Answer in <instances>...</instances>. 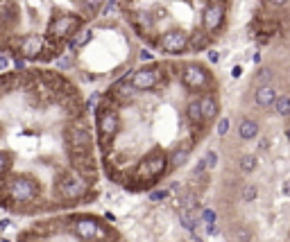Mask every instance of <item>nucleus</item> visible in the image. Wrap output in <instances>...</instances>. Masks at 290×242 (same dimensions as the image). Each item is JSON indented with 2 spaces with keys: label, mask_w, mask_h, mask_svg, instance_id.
Wrapping results in <instances>:
<instances>
[{
  "label": "nucleus",
  "mask_w": 290,
  "mask_h": 242,
  "mask_svg": "<svg viewBox=\"0 0 290 242\" xmlns=\"http://www.w3.org/2000/svg\"><path fill=\"white\" fill-rule=\"evenodd\" d=\"M116 12H118L116 0H109V3H104V7H102V14H104V16H113Z\"/></svg>",
  "instance_id": "nucleus-26"
},
{
  "label": "nucleus",
  "mask_w": 290,
  "mask_h": 242,
  "mask_svg": "<svg viewBox=\"0 0 290 242\" xmlns=\"http://www.w3.org/2000/svg\"><path fill=\"white\" fill-rule=\"evenodd\" d=\"M238 134H240L243 141H252V138L258 136V123H256V120L245 118L243 123H240V127H238Z\"/></svg>",
  "instance_id": "nucleus-17"
},
{
  "label": "nucleus",
  "mask_w": 290,
  "mask_h": 242,
  "mask_svg": "<svg viewBox=\"0 0 290 242\" xmlns=\"http://www.w3.org/2000/svg\"><path fill=\"white\" fill-rule=\"evenodd\" d=\"M285 138H288V141H290V127L285 129Z\"/></svg>",
  "instance_id": "nucleus-43"
},
{
  "label": "nucleus",
  "mask_w": 290,
  "mask_h": 242,
  "mask_svg": "<svg viewBox=\"0 0 290 242\" xmlns=\"http://www.w3.org/2000/svg\"><path fill=\"white\" fill-rule=\"evenodd\" d=\"M240 73H243V68H240V66H234V70H231V75H234V77H240Z\"/></svg>",
  "instance_id": "nucleus-39"
},
{
  "label": "nucleus",
  "mask_w": 290,
  "mask_h": 242,
  "mask_svg": "<svg viewBox=\"0 0 290 242\" xmlns=\"http://www.w3.org/2000/svg\"><path fill=\"white\" fill-rule=\"evenodd\" d=\"M68 138H70V143H72L75 154H89L91 152V134L86 132L84 127H70Z\"/></svg>",
  "instance_id": "nucleus-9"
},
{
  "label": "nucleus",
  "mask_w": 290,
  "mask_h": 242,
  "mask_svg": "<svg viewBox=\"0 0 290 242\" xmlns=\"http://www.w3.org/2000/svg\"><path fill=\"white\" fill-rule=\"evenodd\" d=\"M159 79H161L159 68H154V66L152 68H140L131 75V86H134L136 91H152L159 84Z\"/></svg>",
  "instance_id": "nucleus-5"
},
{
  "label": "nucleus",
  "mask_w": 290,
  "mask_h": 242,
  "mask_svg": "<svg viewBox=\"0 0 290 242\" xmlns=\"http://www.w3.org/2000/svg\"><path fill=\"white\" fill-rule=\"evenodd\" d=\"M199 219H202V222L206 224V226H211V224H215V210L206 208V210H204V213H202V217H199Z\"/></svg>",
  "instance_id": "nucleus-25"
},
{
  "label": "nucleus",
  "mask_w": 290,
  "mask_h": 242,
  "mask_svg": "<svg viewBox=\"0 0 290 242\" xmlns=\"http://www.w3.org/2000/svg\"><path fill=\"white\" fill-rule=\"evenodd\" d=\"M256 197H258V186H256V183H247L245 190H243V199L245 201H254Z\"/></svg>",
  "instance_id": "nucleus-23"
},
{
  "label": "nucleus",
  "mask_w": 290,
  "mask_h": 242,
  "mask_svg": "<svg viewBox=\"0 0 290 242\" xmlns=\"http://www.w3.org/2000/svg\"><path fill=\"white\" fill-rule=\"evenodd\" d=\"M7 195L12 201H32L39 195V183L30 177H14L7 183Z\"/></svg>",
  "instance_id": "nucleus-1"
},
{
  "label": "nucleus",
  "mask_w": 290,
  "mask_h": 242,
  "mask_svg": "<svg viewBox=\"0 0 290 242\" xmlns=\"http://www.w3.org/2000/svg\"><path fill=\"white\" fill-rule=\"evenodd\" d=\"M211 3H213V5H218V0H211Z\"/></svg>",
  "instance_id": "nucleus-44"
},
{
  "label": "nucleus",
  "mask_w": 290,
  "mask_h": 242,
  "mask_svg": "<svg viewBox=\"0 0 290 242\" xmlns=\"http://www.w3.org/2000/svg\"><path fill=\"white\" fill-rule=\"evenodd\" d=\"M43 50V39L41 37H25L18 43V55L25 57V59H36Z\"/></svg>",
  "instance_id": "nucleus-10"
},
{
  "label": "nucleus",
  "mask_w": 290,
  "mask_h": 242,
  "mask_svg": "<svg viewBox=\"0 0 290 242\" xmlns=\"http://www.w3.org/2000/svg\"><path fill=\"white\" fill-rule=\"evenodd\" d=\"M202 100V113H204V123H208V120H213L218 115V100L213 95H202L199 97Z\"/></svg>",
  "instance_id": "nucleus-16"
},
{
  "label": "nucleus",
  "mask_w": 290,
  "mask_h": 242,
  "mask_svg": "<svg viewBox=\"0 0 290 242\" xmlns=\"http://www.w3.org/2000/svg\"><path fill=\"white\" fill-rule=\"evenodd\" d=\"M208 41H211V39L197 30V32H193V37H190V48H193V50H204V48L208 46Z\"/></svg>",
  "instance_id": "nucleus-19"
},
{
  "label": "nucleus",
  "mask_w": 290,
  "mask_h": 242,
  "mask_svg": "<svg viewBox=\"0 0 290 242\" xmlns=\"http://www.w3.org/2000/svg\"><path fill=\"white\" fill-rule=\"evenodd\" d=\"M159 39H161L159 48H161L163 52H168V55H179V52H184L186 48L190 46V39L184 30H168V32H163Z\"/></svg>",
  "instance_id": "nucleus-2"
},
{
  "label": "nucleus",
  "mask_w": 290,
  "mask_h": 242,
  "mask_svg": "<svg viewBox=\"0 0 290 242\" xmlns=\"http://www.w3.org/2000/svg\"><path fill=\"white\" fill-rule=\"evenodd\" d=\"M72 231L80 240H93V237H102V228L93 217H80L72 224Z\"/></svg>",
  "instance_id": "nucleus-8"
},
{
  "label": "nucleus",
  "mask_w": 290,
  "mask_h": 242,
  "mask_svg": "<svg viewBox=\"0 0 290 242\" xmlns=\"http://www.w3.org/2000/svg\"><path fill=\"white\" fill-rule=\"evenodd\" d=\"M227 132H229V118H220V123H218V136H227Z\"/></svg>",
  "instance_id": "nucleus-29"
},
{
  "label": "nucleus",
  "mask_w": 290,
  "mask_h": 242,
  "mask_svg": "<svg viewBox=\"0 0 290 242\" xmlns=\"http://www.w3.org/2000/svg\"><path fill=\"white\" fill-rule=\"evenodd\" d=\"M270 77H272V73L267 68H261V70H258V75H256V79L261 82V86H267V79H270Z\"/></svg>",
  "instance_id": "nucleus-28"
},
{
  "label": "nucleus",
  "mask_w": 290,
  "mask_h": 242,
  "mask_svg": "<svg viewBox=\"0 0 290 242\" xmlns=\"http://www.w3.org/2000/svg\"><path fill=\"white\" fill-rule=\"evenodd\" d=\"M59 192L66 199H77V197H82L86 192V181L82 177H77V174H66L59 181Z\"/></svg>",
  "instance_id": "nucleus-6"
},
{
  "label": "nucleus",
  "mask_w": 290,
  "mask_h": 242,
  "mask_svg": "<svg viewBox=\"0 0 290 242\" xmlns=\"http://www.w3.org/2000/svg\"><path fill=\"white\" fill-rule=\"evenodd\" d=\"M208 79H211V75L206 73V68H202V66H197V64H188L181 70V82L188 88H193V91L204 88L208 84Z\"/></svg>",
  "instance_id": "nucleus-4"
},
{
  "label": "nucleus",
  "mask_w": 290,
  "mask_h": 242,
  "mask_svg": "<svg viewBox=\"0 0 290 242\" xmlns=\"http://www.w3.org/2000/svg\"><path fill=\"white\" fill-rule=\"evenodd\" d=\"M256 165H258V161H256V156H254V154L240 156V170H243V172H254Z\"/></svg>",
  "instance_id": "nucleus-20"
},
{
  "label": "nucleus",
  "mask_w": 290,
  "mask_h": 242,
  "mask_svg": "<svg viewBox=\"0 0 290 242\" xmlns=\"http://www.w3.org/2000/svg\"><path fill=\"white\" fill-rule=\"evenodd\" d=\"M118 127H120V118H118L116 111L107 109V106L98 109V132H100V136H102L104 143L111 141V138L116 136Z\"/></svg>",
  "instance_id": "nucleus-3"
},
{
  "label": "nucleus",
  "mask_w": 290,
  "mask_h": 242,
  "mask_svg": "<svg viewBox=\"0 0 290 242\" xmlns=\"http://www.w3.org/2000/svg\"><path fill=\"white\" fill-rule=\"evenodd\" d=\"M3 242H9V240H3Z\"/></svg>",
  "instance_id": "nucleus-45"
},
{
  "label": "nucleus",
  "mask_w": 290,
  "mask_h": 242,
  "mask_svg": "<svg viewBox=\"0 0 290 242\" xmlns=\"http://www.w3.org/2000/svg\"><path fill=\"white\" fill-rule=\"evenodd\" d=\"M86 106H89V111H93L95 106H98V95H93V97H91V100H89V104H86Z\"/></svg>",
  "instance_id": "nucleus-35"
},
{
  "label": "nucleus",
  "mask_w": 290,
  "mask_h": 242,
  "mask_svg": "<svg viewBox=\"0 0 290 242\" xmlns=\"http://www.w3.org/2000/svg\"><path fill=\"white\" fill-rule=\"evenodd\" d=\"M80 28V23H77V19H70V16H66V19L57 21V25H52V32L57 34V37H75V30Z\"/></svg>",
  "instance_id": "nucleus-13"
},
{
  "label": "nucleus",
  "mask_w": 290,
  "mask_h": 242,
  "mask_svg": "<svg viewBox=\"0 0 290 242\" xmlns=\"http://www.w3.org/2000/svg\"><path fill=\"white\" fill-rule=\"evenodd\" d=\"M290 0H267V5H272V7H283V5H288Z\"/></svg>",
  "instance_id": "nucleus-33"
},
{
  "label": "nucleus",
  "mask_w": 290,
  "mask_h": 242,
  "mask_svg": "<svg viewBox=\"0 0 290 242\" xmlns=\"http://www.w3.org/2000/svg\"><path fill=\"white\" fill-rule=\"evenodd\" d=\"M57 66H59V68H68V66H70V59H68L66 55H61V59L57 61Z\"/></svg>",
  "instance_id": "nucleus-32"
},
{
  "label": "nucleus",
  "mask_w": 290,
  "mask_h": 242,
  "mask_svg": "<svg viewBox=\"0 0 290 242\" xmlns=\"http://www.w3.org/2000/svg\"><path fill=\"white\" fill-rule=\"evenodd\" d=\"M163 168H166V154H161V152H152V154H148L143 159V163H140V177L157 179L159 174L163 172Z\"/></svg>",
  "instance_id": "nucleus-7"
},
{
  "label": "nucleus",
  "mask_w": 290,
  "mask_h": 242,
  "mask_svg": "<svg viewBox=\"0 0 290 242\" xmlns=\"http://www.w3.org/2000/svg\"><path fill=\"white\" fill-rule=\"evenodd\" d=\"M204 161H206L208 168H215L218 165V154L215 152H206V156H204Z\"/></svg>",
  "instance_id": "nucleus-30"
},
{
  "label": "nucleus",
  "mask_w": 290,
  "mask_h": 242,
  "mask_svg": "<svg viewBox=\"0 0 290 242\" xmlns=\"http://www.w3.org/2000/svg\"><path fill=\"white\" fill-rule=\"evenodd\" d=\"M254 97H256V104L258 106H272L276 100H279L274 86H270V84H267V86H258L256 88V95H254Z\"/></svg>",
  "instance_id": "nucleus-12"
},
{
  "label": "nucleus",
  "mask_w": 290,
  "mask_h": 242,
  "mask_svg": "<svg viewBox=\"0 0 290 242\" xmlns=\"http://www.w3.org/2000/svg\"><path fill=\"white\" fill-rule=\"evenodd\" d=\"M206 231H208V235H215V233H220V228H218L215 224H211V226H206Z\"/></svg>",
  "instance_id": "nucleus-37"
},
{
  "label": "nucleus",
  "mask_w": 290,
  "mask_h": 242,
  "mask_svg": "<svg viewBox=\"0 0 290 242\" xmlns=\"http://www.w3.org/2000/svg\"><path fill=\"white\" fill-rule=\"evenodd\" d=\"M283 195H288V197H290V181L283 186Z\"/></svg>",
  "instance_id": "nucleus-41"
},
{
  "label": "nucleus",
  "mask_w": 290,
  "mask_h": 242,
  "mask_svg": "<svg viewBox=\"0 0 290 242\" xmlns=\"http://www.w3.org/2000/svg\"><path fill=\"white\" fill-rule=\"evenodd\" d=\"M168 197V190H154L152 195H150V201H163Z\"/></svg>",
  "instance_id": "nucleus-31"
},
{
  "label": "nucleus",
  "mask_w": 290,
  "mask_h": 242,
  "mask_svg": "<svg viewBox=\"0 0 290 242\" xmlns=\"http://www.w3.org/2000/svg\"><path fill=\"white\" fill-rule=\"evenodd\" d=\"M140 59H143V61H152V52L140 50Z\"/></svg>",
  "instance_id": "nucleus-36"
},
{
  "label": "nucleus",
  "mask_w": 290,
  "mask_h": 242,
  "mask_svg": "<svg viewBox=\"0 0 290 242\" xmlns=\"http://www.w3.org/2000/svg\"><path fill=\"white\" fill-rule=\"evenodd\" d=\"M208 59H211L213 64H218V61H220V55H218V52H208Z\"/></svg>",
  "instance_id": "nucleus-38"
},
{
  "label": "nucleus",
  "mask_w": 290,
  "mask_h": 242,
  "mask_svg": "<svg viewBox=\"0 0 290 242\" xmlns=\"http://www.w3.org/2000/svg\"><path fill=\"white\" fill-rule=\"evenodd\" d=\"M190 159V147L188 145H179L172 150L170 154V168H181V165H186Z\"/></svg>",
  "instance_id": "nucleus-14"
},
{
  "label": "nucleus",
  "mask_w": 290,
  "mask_h": 242,
  "mask_svg": "<svg viewBox=\"0 0 290 242\" xmlns=\"http://www.w3.org/2000/svg\"><path fill=\"white\" fill-rule=\"evenodd\" d=\"M225 21V7L218 3V5H208L206 12H204V28L208 32H218V28L222 25Z\"/></svg>",
  "instance_id": "nucleus-11"
},
{
  "label": "nucleus",
  "mask_w": 290,
  "mask_h": 242,
  "mask_svg": "<svg viewBox=\"0 0 290 242\" xmlns=\"http://www.w3.org/2000/svg\"><path fill=\"white\" fill-rule=\"evenodd\" d=\"M179 222H181V226H184V228L195 231V226H197V213H195V210H181Z\"/></svg>",
  "instance_id": "nucleus-18"
},
{
  "label": "nucleus",
  "mask_w": 290,
  "mask_h": 242,
  "mask_svg": "<svg viewBox=\"0 0 290 242\" xmlns=\"http://www.w3.org/2000/svg\"><path fill=\"white\" fill-rule=\"evenodd\" d=\"M274 111L279 115H290V97L288 95H279V100L274 102Z\"/></svg>",
  "instance_id": "nucleus-21"
},
{
  "label": "nucleus",
  "mask_w": 290,
  "mask_h": 242,
  "mask_svg": "<svg viewBox=\"0 0 290 242\" xmlns=\"http://www.w3.org/2000/svg\"><path fill=\"white\" fill-rule=\"evenodd\" d=\"M186 118L193 125H202L204 123V113H202V100H190L188 106H186Z\"/></svg>",
  "instance_id": "nucleus-15"
},
{
  "label": "nucleus",
  "mask_w": 290,
  "mask_h": 242,
  "mask_svg": "<svg viewBox=\"0 0 290 242\" xmlns=\"http://www.w3.org/2000/svg\"><path fill=\"white\" fill-rule=\"evenodd\" d=\"M89 39H91V30H86V28H84L82 32H77L75 37L70 39V48H82L86 41H89Z\"/></svg>",
  "instance_id": "nucleus-22"
},
{
  "label": "nucleus",
  "mask_w": 290,
  "mask_h": 242,
  "mask_svg": "<svg viewBox=\"0 0 290 242\" xmlns=\"http://www.w3.org/2000/svg\"><path fill=\"white\" fill-rule=\"evenodd\" d=\"M0 68H3V70L7 68V57H3V59H0Z\"/></svg>",
  "instance_id": "nucleus-40"
},
{
  "label": "nucleus",
  "mask_w": 290,
  "mask_h": 242,
  "mask_svg": "<svg viewBox=\"0 0 290 242\" xmlns=\"http://www.w3.org/2000/svg\"><path fill=\"white\" fill-rule=\"evenodd\" d=\"M104 0H86V12H89L91 16H95V12L100 10V5H102Z\"/></svg>",
  "instance_id": "nucleus-27"
},
{
  "label": "nucleus",
  "mask_w": 290,
  "mask_h": 242,
  "mask_svg": "<svg viewBox=\"0 0 290 242\" xmlns=\"http://www.w3.org/2000/svg\"><path fill=\"white\" fill-rule=\"evenodd\" d=\"M208 165H206V161H199L197 163V168H195V174H199V172H204V170H206Z\"/></svg>",
  "instance_id": "nucleus-34"
},
{
  "label": "nucleus",
  "mask_w": 290,
  "mask_h": 242,
  "mask_svg": "<svg viewBox=\"0 0 290 242\" xmlns=\"http://www.w3.org/2000/svg\"><path fill=\"white\" fill-rule=\"evenodd\" d=\"M249 231L247 228H234V242H247Z\"/></svg>",
  "instance_id": "nucleus-24"
},
{
  "label": "nucleus",
  "mask_w": 290,
  "mask_h": 242,
  "mask_svg": "<svg viewBox=\"0 0 290 242\" xmlns=\"http://www.w3.org/2000/svg\"><path fill=\"white\" fill-rule=\"evenodd\" d=\"M104 217H107L109 222H116V217H113V213H104Z\"/></svg>",
  "instance_id": "nucleus-42"
}]
</instances>
